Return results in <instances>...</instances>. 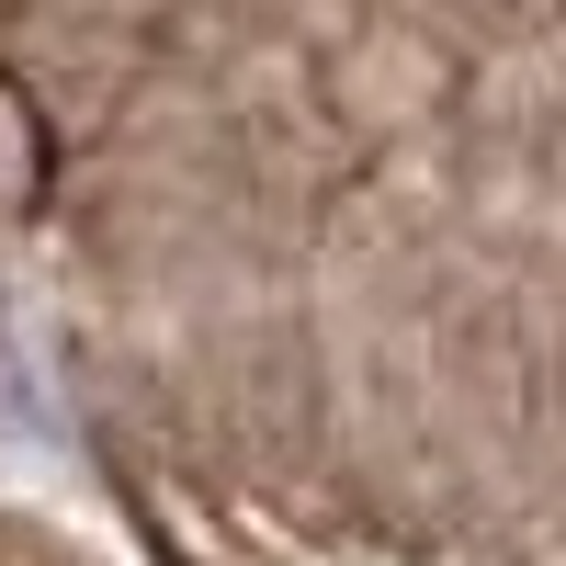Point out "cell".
<instances>
[{"label": "cell", "mask_w": 566, "mask_h": 566, "mask_svg": "<svg viewBox=\"0 0 566 566\" xmlns=\"http://www.w3.org/2000/svg\"><path fill=\"white\" fill-rule=\"evenodd\" d=\"M45 193V125L12 80H0V205H34Z\"/></svg>", "instance_id": "obj_1"}]
</instances>
